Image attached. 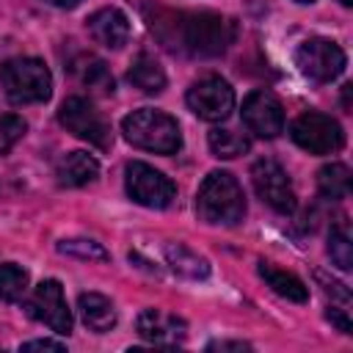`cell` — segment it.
Wrapping results in <instances>:
<instances>
[{
	"mask_svg": "<svg viewBox=\"0 0 353 353\" xmlns=\"http://www.w3.org/2000/svg\"><path fill=\"white\" fill-rule=\"evenodd\" d=\"M196 215L212 226H234L245 215V196L229 171H210L196 193Z\"/></svg>",
	"mask_w": 353,
	"mask_h": 353,
	"instance_id": "cell-1",
	"label": "cell"
},
{
	"mask_svg": "<svg viewBox=\"0 0 353 353\" xmlns=\"http://www.w3.org/2000/svg\"><path fill=\"white\" fill-rule=\"evenodd\" d=\"M121 132L132 146L154 154H176L182 146V132L176 119L154 108H141L124 116Z\"/></svg>",
	"mask_w": 353,
	"mask_h": 353,
	"instance_id": "cell-2",
	"label": "cell"
},
{
	"mask_svg": "<svg viewBox=\"0 0 353 353\" xmlns=\"http://www.w3.org/2000/svg\"><path fill=\"white\" fill-rule=\"evenodd\" d=\"M179 47L188 50L190 55H221L229 50V44L234 41V25L232 19L221 17V14H182L179 17Z\"/></svg>",
	"mask_w": 353,
	"mask_h": 353,
	"instance_id": "cell-3",
	"label": "cell"
},
{
	"mask_svg": "<svg viewBox=\"0 0 353 353\" xmlns=\"http://www.w3.org/2000/svg\"><path fill=\"white\" fill-rule=\"evenodd\" d=\"M0 88L14 105L44 102L52 94V74L39 58H8L0 66Z\"/></svg>",
	"mask_w": 353,
	"mask_h": 353,
	"instance_id": "cell-4",
	"label": "cell"
},
{
	"mask_svg": "<svg viewBox=\"0 0 353 353\" xmlns=\"http://www.w3.org/2000/svg\"><path fill=\"white\" fill-rule=\"evenodd\" d=\"M124 188L127 196L149 210H165L174 199H176V185L157 168H152L149 163H127L124 168Z\"/></svg>",
	"mask_w": 353,
	"mask_h": 353,
	"instance_id": "cell-5",
	"label": "cell"
},
{
	"mask_svg": "<svg viewBox=\"0 0 353 353\" xmlns=\"http://www.w3.org/2000/svg\"><path fill=\"white\" fill-rule=\"evenodd\" d=\"M290 135L309 154H334L345 143V132H342L339 121L331 119L328 113H320V110L301 113L292 121Z\"/></svg>",
	"mask_w": 353,
	"mask_h": 353,
	"instance_id": "cell-6",
	"label": "cell"
},
{
	"mask_svg": "<svg viewBox=\"0 0 353 353\" xmlns=\"http://www.w3.org/2000/svg\"><path fill=\"white\" fill-rule=\"evenodd\" d=\"M25 312L30 320L47 325L50 331H55L61 336H66L72 331V312H69L63 290L55 279H47L33 287V292L25 301Z\"/></svg>",
	"mask_w": 353,
	"mask_h": 353,
	"instance_id": "cell-7",
	"label": "cell"
},
{
	"mask_svg": "<svg viewBox=\"0 0 353 353\" xmlns=\"http://www.w3.org/2000/svg\"><path fill=\"white\" fill-rule=\"evenodd\" d=\"M295 66L314 83H331L345 69V52L331 39H306L295 50Z\"/></svg>",
	"mask_w": 353,
	"mask_h": 353,
	"instance_id": "cell-8",
	"label": "cell"
},
{
	"mask_svg": "<svg viewBox=\"0 0 353 353\" xmlns=\"http://www.w3.org/2000/svg\"><path fill=\"white\" fill-rule=\"evenodd\" d=\"M58 121L72 132L77 135L80 141H88L94 143L97 149H108L110 146V127L108 121L99 116V110L83 99V97H69L61 102V110H58Z\"/></svg>",
	"mask_w": 353,
	"mask_h": 353,
	"instance_id": "cell-9",
	"label": "cell"
},
{
	"mask_svg": "<svg viewBox=\"0 0 353 353\" xmlns=\"http://www.w3.org/2000/svg\"><path fill=\"white\" fill-rule=\"evenodd\" d=\"M188 108L204 121H223L234 108V91L223 77L207 74L188 88Z\"/></svg>",
	"mask_w": 353,
	"mask_h": 353,
	"instance_id": "cell-10",
	"label": "cell"
},
{
	"mask_svg": "<svg viewBox=\"0 0 353 353\" xmlns=\"http://www.w3.org/2000/svg\"><path fill=\"white\" fill-rule=\"evenodd\" d=\"M251 182H254V190L256 196L273 207L276 212H292L295 210V190H292V182L287 176V171L276 163V160H256L251 165Z\"/></svg>",
	"mask_w": 353,
	"mask_h": 353,
	"instance_id": "cell-11",
	"label": "cell"
},
{
	"mask_svg": "<svg viewBox=\"0 0 353 353\" xmlns=\"http://www.w3.org/2000/svg\"><path fill=\"white\" fill-rule=\"evenodd\" d=\"M243 121L256 138H276L284 130V108L270 91L259 88L243 99Z\"/></svg>",
	"mask_w": 353,
	"mask_h": 353,
	"instance_id": "cell-12",
	"label": "cell"
},
{
	"mask_svg": "<svg viewBox=\"0 0 353 353\" xmlns=\"http://www.w3.org/2000/svg\"><path fill=\"white\" fill-rule=\"evenodd\" d=\"M135 325H138V334L149 345L174 347V345H182V339L188 336L185 320H179L176 314H168L163 309H143L138 314V323Z\"/></svg>",
	"mask_w": 353,
	"mask_h": 353,
	"instance_id": "cell-13",
	"label": "cell"
},
{
	"mask_svg": "<svg viewBox=\"0 0 353 353\" xmlns=\"http://www.w3.org/2000/svg\"><path fill=\"white\" fill-rule=\"evenodd\" d=\"M91 39L108 50H121L130 39V19L119 8H99L85 22Z\"/></svg>",
	"mask_w": 353,
	"mask_h": 353,
	"instance_id": "cell-14",
	"label": "cell"
},
{
	"mask_svg": "<svg viewBox=\"0 0 353 353\" xmlns=\"http://www.w3.org/2000/svg\"><path fill=\"white\" fill-rule=\"evenodd\" d=\"M55 176L63 188H83L99 176V163L88 152H69L58 160Z\"/></svg>",
	"mask_w": 353,
	"mask_h": 353,
	"instance_id": "cell-15",
	"label": "cell"
},
{
	"mask_svg": "<svg viewBox=\"0 0 353 353\" xmlns=\"http://www.w3.org/2000/svg\"><path fill=\"white\" fill-rule=\"evenodd\" d=\"M77 312L85 328H91L94 334H105L116 325V309L113 303L99 295V292H83L77 298Z\"/></svg>",
	"mask_w": 353,
	"mask_h": 353,
	"instance_id": "cell-16",
	"label": "cell"
},
{
	"mask_svg": "<svg viewBox=\"0 0 353 353\" xmlns=\"http://www.w3.org/2000/svg\"><path fill=\"white\" fill-rule=\"evenodd\" d=\"M165 262H168V268L176 273V276H182V279H207V273H210V265H207V259L204 256H199L196 251H190L188 245H182V243H168L165 245Z\"/></svg>",
	"mask_w": 353,
	"mask_h": 353,
	"instance_id": "cell-17",
	"label": "cell"
},
{
	"mask_svg": "<svg viewBox=\"0 0 353 353\" xmlns=\"http://www.w3.org/2000/svg\"><path fill=\"white\" fill-rule=\"evenodd\" d=\"M259 276L268 281V287H270L273 292H279V295L287 298V301L303 303V301L309 298V290H306V284H303L298 276H292V273H287V270H279V268H273L270 262H259Z\"/></svg>",
	"mask_w": 353,
	"mask_h": 353,
	"instance_id": "cell-18",
	"label": "cell"
},
{
	"mask_svg": "<svg viewBox=\"0 0 353 353\" xmlns=\"http://www.w3.org/2000/svg\"><path fill=\"white\" fill-rule=\"evenodd\" d=\"M127 80H130L138 91H143V94H160V91L165 88V72H163V66H160L154 58H149V55H138V58L132 61V66H130V72H127Z\"/></svg>",
	"mask_w": 353,
	"mask_h": 353,
	"instance_id": "cell-19",
	"label": "cell"
},
{
	"mask_svg": "<svg viewBox=\"0 0 353 353\" xmlns=\"http://www.w3.org/2000/svg\"><path fill=\"white\" fill-rule=\"evenodd\" d=\"M317 190L323 199L328 201H339L350 193V168L342 165V163H331V165H323L317 171Z\"/></svg>",
	"mask_w": 353,
	"mask_h": 353,
	"instance_id": "cell-20",
	"label": "cell"
},
{
	"mask_svg": "<svg viewBox=\"0 0 353 353\" xmlns=\"http://www.w3.org/2000/svg\"><path fill=\"white\" fill-rule=\"evenodd\" d=\"M74 72H77V77H80L83 85H88V88H94L99 94H110L113 91V74H110V69H108L105 61L85 55V58L77 61Z\"/></svg>",
	"mask_w": 353,
	"mask_h": 353,
	"instance_id": "cell-21",
	"label": "cell"
},
{
	"mask_svg": "<svg viewBox=\"0 0 353 353\" xmlns=\"http://www.w3.org/2000/svg\"><path fill=\"white\" fill-rule=\"evenodd\" d=\"M328 254L339 270L353 268V240H350V226L345 218H339L328 232Z\"/></svg>",
	"mask_w": 353,
	"mask_h": 353,
	"instance_id": "cell-22",
	"label": "cell"
},
{
	"mask_svg": "<svg viewBox=\"0 0 353 353\" xmlns=\"http://www.w3.org/2000/svg\"><path fill=\"white\" fill-rule=\"evenodd\" d=\"M207 141H210L212 154H215V157H223V160L240 157V154H245V152L251 149V141H248L245 135H240V132H234V130H221V127L210 130Z\"/></svg>",
	"mask_w": 353,
	"mask_h": 353,
	"instance_id": "cell-23",
	"label": "cell"
},
{
	"mask_svg": "<svg viewBox=\"0 0 353 353\" xmlns=\"http://www.w3.org/2000/svg\"><path fill=\"white\" fill-rule=\"evenodd\" d=\"M25 292H28V273L14 262H3L0 265V301L17 303L25 298Z\"/></svg>",
	"mask_w": 353,
	"mask_h": 353,
	"instance_id": "cell-24",
	"label": "cell"
},
{
	"mask_svg": "<svg viewBox=\"0 0 353 353\" xmlns=\"http://www.w3.org/2000/svg\"><path fill=\"white\" fill-rule=\"evenodd\" d=\"M58 251L69 254V256H77V259H97V262H108L110 259V254L97 240H61Z\"/></svg>",
	"mask_w": 353,
	"mask_h": 353,
	"instance_id": "cell-25",
	"label": "cell"
},
{
	"mask_svg": "<svg viewBox=\"0 0 353 353\" xmlns=\"http://www.w3.org/2000/svg\"><path fill=\"white\" fill-rule=\"evenodd\" d=\"M25 130H28V124H25L22 116H17V113H3V116H0V154H6V152L25 135Z\"/></svg>",
	"mask_w": 353,
	"mask_h": 353,
	"instance_id": "cell-26",
	"label": "cell"
},
{
	"mask_svg": "<svg viewBox=\"0 0 353 353\" xmlns=\"http://www.w3.org/2000/svg\"><path fill=\"white\" fill-rule=\"evenodd\" d=\"M63 342H52V339H30L22 345V350H63Z\"/></svg>",
	"mask_w": 353,
	"mask_h": 353,
	"instance_id": "cell-27",
	"label": "cell"
},
{
	"mask_svg": "<svg viewBox=\"0 0 353 353\" xmlns=\"http://www.w3.org/2000/svg\"><path fill=\"white\" fill-rule=\"evenodd\" d=\"M328 320H331V323H334V325H336L342 334H350V320H347V317H345L339 309H331V312H328Z\"/></svg>",
	"mask_w": 353,
	"mask_h": 353,
	"instance_id": "cell-28",
	"label": "cell"
},
{
	"mask_svg": "<svg viewBox=\"0 0 353 353\" xmlns=\"http://www.w3.org/2000/svg\"><path fill=\"white\" fill-rule=\"evenodd\" d=\"M210 350L212 347H221V350H226V347H234V350H245L248 345H243V342H212V345H207Z\"/></svg>",
	"mask_w": 353,
	"mask_h": 353,
	"instance_id": "cell-29",
	"label": "cell"
},
{
	"mask_svg": "<svg viewBox=\"0 0 353 353\" xmlns=\"http://www.w3.org/2000/svg\"><path fill=\"white\" fill-rule=\"evenodd\" d=\"M44 3H50V6H55V8H72V6H77L80 0H44Z\"/></svg>",
	"mask_w": 353,
	"mask_h": 353,
	"instance_id": "cell-30",
	"label": "cell"
},
{
	"mask_svg": "<svg viewBox=\"0 0 353 353\" xmlns=\"http://www.w3.org/2000/svg\"><path fill=\"white\" fill-rule=\"evenodd\" d=\"M339 3H342V6H353V0H339Z\"/></svg>",
	"mask_w": 353,
	"mask_h": 353,
	"instance_id": "cell-31",
	"label": "cell"
},
{
	"mask_svg": "<svg viewBox=\"0 0 353 353\" xmlns=\"http://www.w3.org/2000/svg\"><path fill=\"white\" fill-rule=\"evenodd\" d=\"M295 3H314V0H295Z\"/></svg>",
	"mask_w": 353,
	"mask_h": 353,
	"instance_id": "cell-32",
	"label": "cell"
}]
</instances>
